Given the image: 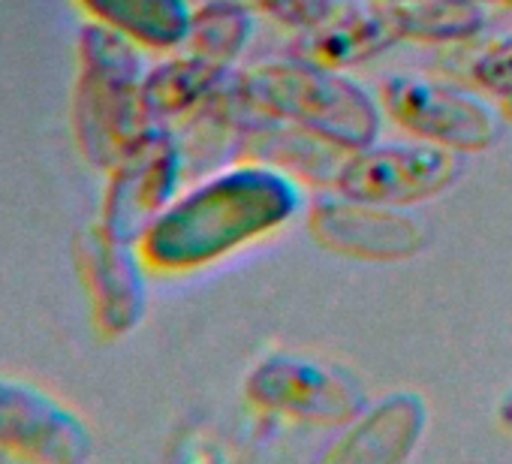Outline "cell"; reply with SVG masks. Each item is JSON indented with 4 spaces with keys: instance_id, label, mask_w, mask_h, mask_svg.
Returning a JSON list of instances; mask_svg holds the SVG:
<instances>
[{
    "instance_id": "cell-20",
    "label": "cell",
    "mask_w": 512,
    "mask_h": 464,
    "mask_svg": "<svg viewBox=\"0 0 512 464\" xmlns=\"http://www.w3.org/2000/svg\"><path fill=\"white\" fill-rule=\"evenodd\" d=\"M497 413H500V419H503L506 425H512V392L503 398V404H500V410H497Z\"/></svg>"
},
{
    "instance_id": "cell-6",
    "label": "cell",
    "mask_w": 512,
    "mask_h": 464,
    "mask_svg": "<svg viewBox=\"0 0 512 464\" xmlns=\"http://www.w3.org/2000/svg\"><path fill=\"white\" fill-rule=\"evenodd\" d=\"M187 160L172 127H148L109 169L97 223L115 239L139 245L187 181Z\"/></svg>"
},
{
    "instance_id": "cell-1",
    "label": "cell",
    "mask_w": 512,
    "mask_h": 464,
    "mask_svg": "<svg viewBox=\"0 0 512 464\" xmlns=\"http://www.w3.org/2000/svg\"><path fill=\"white\" fill-rule=\"evenodd\" d=\"M302 208L296 178L256 160H232L184 184L145 229L139 251L157 275L202 272L284 229Z\"/></svg>"
},
{
    "instance_id": "cell-23",
    "label": "cell",
    "mask_w": 512,
    "mask_h": 464,
    "mask_svg": "<svg viewBox=\"0 0 512 464\" xmlns=\"http://www.w3.org/2000/svg\"><path fill=\"white\" fill-rule=\"evenodd\" d=\"M380 4H392L395 7V4H407V0H380Z\"/></svg>"
},
{
    "instance_id": "cell-19",
    "label": "cell",
    "mask_w": 512,
    "mask_h": 464,
    "mask_svg": "<svg viewBox=\"0 0 512 464\" xmlns=\"http://www.w3.org/2000/svg\"><path fill=\"white\" fill-rule=\"evenodd\" d=\"M247 4L287 31L308 34L329 22L344 7V0H247Z\"/></svg>"
},
{
    "instance_id": "cell-11",
    "label": "cell",
    "mask_w": 512,
    "mask_h": 464,
    "mask_svg": "<svg viewBox=\"0 0 512 464\" xmlns=\"http://www.w3.org/2000/svg\"><path fill=\"white\" fill-rule=\"evenodd\" d=\"M425 425V398L413 389H395L365 404L329 443L323 458L338 464H398L416 452Z\"/></svg>"
},
{
    "instance_id": "cell-9",
    "label": "cell",
    "mask_w": 512,
    "mask_h": 464,
    "mask_svg": "<svg viewBox=\"0 0 512 464\" xmlns=\"http://www.w3.org/2000/svg\"><path fill=\"white\" fill-rule=\"evenodd\" d=\"M94 437L85 419L37 383L0 374V455L40 464H79Z\"/></svg>"
},
{
    "instance_id": "cell-22",
    "label": "cell",
    "mask_w": 512,
    "mask_h": 464,
    "mask_svg": "<svg viewBox=\"0 0 512 464\" xmlns=\"http://www.w3.org/2000/svg\"><path fill=\"white\" fill-rule=\"evenodd\" d=\"M500 112H503V118H509V121H512V97L500 103Z\"/></svg>"
},
{
    "instance_id": "cell-18",
    "label": "cell",
    "mask_w": 512,
    "mask_h": 464,
    "mask_svg": "<svg viewBox=\"0 0 512 464\" xmlns=\"http://www.w3.org/2000/svg\"><path fill=\"white\" fill-rule=\"evenodd\" d=\"M467 82L497 103L512 97V31L485 43V49L470 58Z\"/></svg>"
},
{
    "instance_id": "cell-15",
    "label": "cell",
    "mask_w": 512,
    "mask_h": 464,
    "mask_svg": "<svg viewBox=\"0 0 512 464\" xmlns=\"http://www.w3.org/2000/svg\"><path fill=\"white\" fill-rule=\"evenodd\" d=\"M91 22H100L148 55H166L187 46L193 0H76Z\"/></svg>"
},
{
    "instance_id": "cell-21",
    "label": "cell",
    "mask_w": 512,
    "mask_h": 464,
    "mask_svg": "<svg viewBox=\"0 0 512 464\" xmlns=\"http://www.w3.org/2000/svg\"><path fill=\"white\" fill-rule=\"evenodd\" d=\"M482 4L494 7V10H509L512 7V0H482Z\"/></svg>"
},
{
    "instance_id": "cell-8",
    "label": "cell",
    "mask_w": 512,
    "mask_h": 464,
    "mask_svg": "<svg viewBox=\"0 0 512 464\" xmlns=\"http://www.w3.org/2000/svg\"><path fill=\"white\" fill-rule=\"evenodd\" d=\"M308 232L329 254L362 263H404L428 245V232L410 208L359 202L335 190L311 202Z\"/></svg>"
},
{
    "instance_id": "cell-16",
    "label": "cell",
    "mask_w": 512,
    "mask_h": 464,
    "mask_svg": "<svg viewBox=\"0 0 512 464\" xmlns=\"http://www.w3.org/2000/svg\"><path fill=\"white\" fill-rule=\"evenodd\" d=\"M392 7V4H389ZM494 7L482 0H407L392 7L401 43L467 46L485 37Z\"/></svg>"
},
{
    "instance_id": "cell-4",
    "label": "cell",
    "mask_w": 512,
    "mask_h": 464,
    "mask_svg": "<svg viewBox=\"0 0 512 464\" xmlns=\"http://www.w3.org/2000/svg\"><path fill=\"white\" fill-rule=\"evenodd\" d=\"M380 106L404 136L455 154L488 151L503 127V112L476 85L443 76L392 73L383 79Z\"/></svg>"
},
{
    "instance_id": "cell-10",
    "label": "cell",
    "mask_w": 512,
    "mask_h": 464,
    "mask_svg": "<svg viewBox=\"0 0 512 464\" xmlns=\"http://www.w3.org/2000/svg\"><path fill=\"white\" fill-rule=\"evenodd\" d=\"M76 269L91 302L94 326L106 338L130 335L148 308V263L139 245L115 239L100 223H88L73 245Z\"/></svg>"
},
{
    "instance_id": "cell-3",
    "label": "cell",
    "mask_w": 512,
    "mask_h": 464,
    "mask_svg": "<svg viewBox=\"0 0 512 464\" xmlns=\"http://www.w3.org/2000/svg\"><path fill=\"white\" fill-rule=\"evenodd\" d=\"M148 67V52L124 34L91 19L82 25L76 40L73 136L91 166L106 172L154 127L142 97Z\"/></svg>"
},
{
    "instance_id": "cell-17",
    "label": "cell",
    "mask_w": 512,
    "mask_h": 464,
    "mask_svg": "<svg viewBox=\"0 0 512 464\" xmlns=\"http://www.w3.org/2000/svg\"><path fill=\"white\" fill-rule=\"evenodd\" d=\"M256 16L260 13L247 0H199L184 49L214 64L235 67L256 37Z\"/></svg>"
},
{
    "instance_id": "cell-5",
    "label": "cell",
    "mask_w": 512,
    "mask_h": 464,
    "mask_svg": "<svg viewBox=\"0 0 512 464\" xmlns=\"http://www.w3.org/2000/svg\"><path fill=\"white\" fill-rule=\"evenodd\" d=\"M244 395L256 410L314 428H344L368 404L347 368L299 353H269L256 362Z\"/></svg>"
},
{
    "instance_id": "cell-2",
    "label": "cell",
    "mask_w": 512,
    "mask_h": 464,
    "mask_svg": "<svg viewBox=\"0 0 512 464\" xmlns=\"http://www.w3.org/2000/svg\"><path fill=\"white\" fill-rule=\"evenodd\" d=\"M235 91L250 112L308 130L341 151L374 142L386 127V112L371 88L347 70L317 64L305 55L238 67Z\"/></svg>"
},
{
    "instance_id": "cell-24",
    "label": "cell",
    "mask_w": 512,
    "mask_h": 464,
    "mask_svg": "<svg viewBox=\"0 0 512 464\" xmlns=\"http://www.w3.org/2000/svg\"><path fill=\"white\" fill-rule=\"evenodd\" d=\"M0 461H7V458H4V455H0Z\"/></svg>"
},
{
    "instance_id": "cell-13",
    "label": "cell",
    "mask_w": 512,
    "mask_h": 464,
    "mask_svg": "<svg viewBox=\"0 0 512 464\" xmlns=\"http://www.w3.org/2000/svg\"><path fill=\"white\" fill-rule=\"evenodd\" d=\"M398 43L401 37L392 7L368 0V4H344L329 22L299 34V55L335 70H353L383 58Z\"/></svg>"
},
{
    "instance_id": "cell-12",
    "label": "cell",
    "mask_w": 512,
    "mask_h": 464,
    "mask_svg": "<svg viewBox=\"0 0 512 464\" xmlns=\"http://www.w3.org/2000/svg\"><path fill=\"white\" fill-rule=\"evenodd\" d=\"M344 154L338 145H329L326 139L299 130L293 124H281L272 118L256 115L247 121L241 142H238V154L235 160H256L275 166L281 172H287L290 178H296L302 187H317V190H332L338 169L344 163Z\"/></svg>"
},
{
    "instance_id": "cell-14",
    "label": "cell",
    "mask_w": 512,
    "mask_h": 464,
    "mask_svg": "<svg viewBox=\"0 0 512 464\" xmlns=\"http://www.w3.org/2000/svg\"><path fill=\"white\" fill-rule=\"evenodd\" d=\"M235 76V67L214 64L190 49H175L151 61L145 73V112L151 124L175 127Z\"/></svg>"
},
{
    "instance_id": "cell-7",
    "label": "cell",
    "mask_w": 512,
    "mask_h": 464,
    "mask_svg": "<svg viewBox=\"0 0 512 464\" xmlns=\"http://www.w3.org/2000/svg\"><path fill=\"white\" fill-rule=\"evenodd\" d=\"M461 154L419 139H383L347 151L335 193L392 208H413L446 193L461 175Z\"/></svg>"
}]
</instances>
